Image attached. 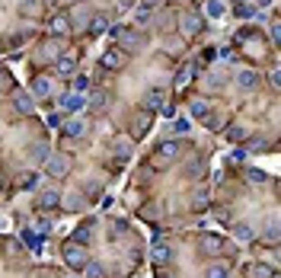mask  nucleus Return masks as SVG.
Wrapping results in <instances>:
<instances>
[{
  "instance_id": "obj_1",
  "label": "nucleus",
  "mask_w": 281,
  "mask_h": 278,
  "mask_svg": "<svg viewBox=\"0 0 281 278\" xmlns=\"http://www.w3.org/2000/svg\"><path fill=\"white\" fill-rule=\"evenodd\" d=\"M64 262H67L70 268H77V272H80V268H83L86 262H90V259H86V253H83V246H80V243H74V240H70L67 246H64Z\"/></svg>"
},
{
  "instance_id": "obj_2",
  "label": "nucleus",
  "mask_w": 281,
  "mask_h": 278,
  "mask_svg": "<svg viewBox=\"0 0 281 278\" xmlns=\"http://www.w3.org/2000/svg\"><path fill=\"white\" fill-rule=\"evenodd\" d=\"M45 170H48V176H67L70 173V157L67 154H55V157L45 160Z\"/></svg>"
},
{
  "instance_id": "obj_3",
  "label": "nucleus",
  "mask_w": 281,
  "mask_h": 278,
  "mask_svg": "<svg viewBox=\"0 0 281 278\" xmlns=\"http://www.w3.org/2000/svg\"><path fill=\"white\" fill-rule=\"evenodd\" d=\"M144 109L147 112H163L166 109V90H160V86H157V90H147L144 93Z\"/></svg>"
},
{
  "instance_id": "obj_4",
  "label": "nucleus",
  "mask_w": 281,
  "mask_h": 278,
  "mask_svg": "<svg viewBox=\"0 0 281 278\" xmlns=\"http://www.w3.org/2000/svg\"><path fill=\"white\" fill-rule=\"evenodd\" d=\"M86 106H90V102H86L83 93H74V90H70V93L61 96V109H64V112H83Z\"/></svg>"
},
{
  "instance_id": "obj_5",
  "label": "nucleus",
  "mask_w": 281,
  "mask_h": 278,
  "mask_svg": "<svg viewBox=\"0 0 281 278\" xmlns=\"http://www.w3.org/2000/svg\"><path fill=\"white\" fill-rule=\"evenodd\" d=\"M236 86L246 90V93L256 90V86H259V74H256V71H240V74H236Z\"/></svg>"
},
{
  "instance_id": "obj_6",
  "label": "nucleus",
  "mask_w": 281,
  "mask_h": 278,
  "mask_svg": "<svg viewBox=\"0 0 281 278\" xmlns=\"http://www.w3.org/2000/svg\"><path fill=\"white\" fill-rule=\"evenodd\" d=\"M86 131H90V125H86L83 118H70L67 125H64V134H67V137H83Z\"/></svg>"
},
{
  "instance_id": "obj_7",
  "label": "nucleus",
  "mask_w": 281,
  "mask_h": 278,
  "mask_svg": "<svg viewBox=\"0 0 281 278\" xmlns=\"http://www.w3.org/2000/svg\"><path fill=\"white\" fill-rule=\"evenodd\" d=\"M29 90H32V96H39V99H45V96H51V80H48V77H35V80H32V86H29Z\"/></svg>"
},
{
  "instance_id": "obj_8",
  "label": "nucleus",
  "mask_w": 281,
  "mask_h": 278,
  "mask_svg": "<svg viewBox=\"0 0 281 278\" xmlns=\"http://www.w3.org/2000/svg\"><path fill=\"white\" fill-rule=\"evenodd\" d=\"M198 29H201V16L198 13H186V16H182V32H186V36H195Z\"/></svg>"
},
{
  "instance_id": "obj_9",
  "label": "nucleus",
  "mask_w": 281,
  "mask_h": 278,
  "mask_svg": "<svg viewBox=\"0 0 281 278\" xmlns=\"http://www.w3.org/2000/svg\"><path fill=\"white\" fill-rule=\"evenodd\" d=\"M176 154H179V144H176V141H163L160 144V163L176 160Z\"/></svg>"
},
{
  "instance_id": "obj_10",
  "label": "nucleus",
  "mask_w": 281,
  "mask_h": 278,
  "mask_svg": "<svg viewBox=\"0 0 281 278\" xmlns=\"http://www.w3.org/2000/svg\"><path fill=\"white\" fill-rule=\"evenodd\" d=\"M189 131H192V121H189V115H179V118H176L173 125H170V134H189Z\"/></svg>"
},
{
  "instance_id": "obj_11",
  "label": "nucleus",
  "mask_w": 281,
  "mask_h": 278,
  "mask_svg": "<svg viewBox=\"0 0 281 278\" xmlns=\"http://www.w3.org/2000/svg\"><path fill=\"white\" fill-rule=\"evenodd\" d=\"M205 13L211 16V20H221V16L227 13V7L221 4V0H208V7H205Z\"/></svg>"
},
{
  "instance_id": "obj_12",
  "label": "nucleus",
  "mask_w": 281,
  "mask_h": 278,
  "mask_svg": "<svg viewBox=\"0 0 281 278\" xmlns=\"http://www.w3.org/2000/svg\"><path fill=\"white\" fill-rule=\"evenodd\" d=\"M102 67H105V71L121 67V55H118V51H105V55H102Z\"/></svg>"
},
{
  "instance_id": "obj_13",
  "label": "nucleus",
  "mask_w": 281,
  "mask_h": 278,
  "mask_svg": "<svg viewBox=\"0 0 281 278\" xmlns=\"http://www.w3.org/2000/svg\"><path fill=\"white\" fill-rule=\"evenodd\" d=\"M233 233H236V240H243V243H249L252 237H256V233H252V227H249V224H233Z\"/></svg>"
},
{
  "instance_id": "obj_14",
  "label": "nucleus",
  "mask_w": 281,
  "mask_h": 278,
  "mask_svg": "<svg viewBox=\"0 0 281 278\" xmlns=\"http://www.w3.org/2000/svg\"><path fill=\"white\" fill-rule=\"evenodd\" d=\"M16 109H20L23 115H32V99H29V93H16Z\"/></svg>"
},
{
  "instance_id": "obj_15",
  "label": "nucleus",
  "mask_w": 281,
  "mask_h": 278,
  "mask_svg": "<svg viewBox=\"0 0 281 278\" xmlns=\"http://www.w3.org/2000/svg\"><path fill=\"white\" fill-rule=\"evenodd\" d=\"M192 71H195V67H192V64H186L179 74H176V80H173V83H176V90H182V86H186V83L192 80Z\"/></svg>"
},
{
  "instance_id": "obj_16",
  "label": "nucleus",
  "mask_w": 281,
  "mask_h": 278,
  "mask_svg": "<svg viewBox=\"0 0 281 278\" xmlns=\"http://www.w3.org/2000/svg\"><path fill=\"white\" fill-rule=\"evenodd\" d=\"M58 198H61V195H58V189H48V192H42L39 205H42V208H55V205H58Z\"/></svg>"
},
{
  "instance_id": "obj_17",
  "label": "nucleus",
  "mask_w": 281,
  "mask_h": 278,
  "mask_svg": "<svg viewBox=\"0 0 281 278\" xmlns=\"http://www.w3.org/2000/svg\"><path fill=\"white\" fill-rule=\"evenodd\" d=\"M74 71H77V64H74L70 58H61V61H58V74H61V77H74Z\"/></svg>"
},
{
  "instance_id": "obj_18",
  "label": "nucleus",
  "mask_w": 281,
  "mask_h": 278,
  "mask_svg": "<svg viewBox=\"0 0 281 278\" xmlns=\"http://www.w3.org/2000/svg\"><path fill=\"white\" fill-rule=\"evenodd\" d=\"M151 256H154V262H160V265H163V262H166V259H170V246H166V243H157V246H154V253H151Z\"/></svg>"
},
{
  "instance_id": "obj_19",
  "label": "nucleus",
  "mask_w": 281,
  "mask_h": 278,
  "mask_svg": "<svg viewBox=\"0 0 281 278\" xmlns=\"http://www.w3.org/2000/svg\"><path fill=\"white\" fill-rule=\"evenodd\" d=\"M189 112H192L195 118H205V115H208V102H205V99H192Z\"/></svg>"
},
{
  "instance_id": "obj_20",
  "label": "nucleus",
  "mask_w": 281,
  "mask_h": 278,
  "mask_svg": "<svg viewBox=\"0 0 281 278\" xmlns=\"http://www.w3.org/2000/svg\"><path fill=\"white\" fill-rule=\"evenodd\" d=\"M105 29H109V20H105V16H99V13L90 16V32H105Z\"/></svg>"
},
{
  "instance_id": "obj_21",
  "label": "nucleus",
  "mask_w": 281,
  "mask_h": 278,
  "mask_svg": "<svg viewBox=\"0 0 281 278\" xmlns=\"http://www.w3.org/2000/svg\"><path fill=\"white\" fill-rule=\"evenodd\" d=\"M144 36H140V32H125V48H140L144 45Z\"/></svg>"
},
{
  "instance_id": "obj_22",
  "label": "nucleus",
  "mask_w": 281,
  "mask_h": 278,
  "mask_svg": "<svg viewBox=\"0 0 281 278\" xmlns=\"http://www.w3.org/2000/svg\"><path fill=\"white\" fill-rule=\"evenodd\" d=\"M90 90V77L86 74H74V93H86Z\"/></svg>"
},
{
  "instance_id": "obj_23",
  "label": "nucleus",
  "mask_w": 281,
  "mask_h": 278,
  "mask_svg": "<svg viewBox=\"0 0 281 278\" xmlns=\"http://www.w3.org/2000/svg\"><path fill=\"white\" fill-rule=\"evenodd\" d=\"M90 237H93L90 227H77V230H74V243H80V246H86V243H90Z\"/></svg>"
},
{
  "instance_id": "obj_24",
  "label": "nucleus",
  "mask_w": 281,
  "mask_h": 278,
  "mask_svg": "<svg viewBox=\"0 0 281 278\" xmlns=\"http://www.w3.org/2000/svg\"><path fill=\"white\" fill-rule=\"evenodd\" d=\"M51 32H55V36H64L67 32V16H55V20H51Z\"/></svg>"
},
{
  "instance_id": "obj_25",
  "label": "nucleus",
  "mask_w": 281,
  "mask_h": 278,
  "mask_svg": "<svg viewBox=\"0 0 281 278\" xmlns=\"http://www.w3.org/2000/svg\"><path fill=\"white\" fill-rule=\"evenodd\" d=\"M39 186H42V176H35V173H26V179H23V189H29V192H35Z\"/></svg>"
},
{
  "instance_id": "obj_26",
  "label": "nucleus",
  "mask_w": 281,
  "mask_h": 278,
  "mask_svg": "<svg viewBox=\"0 0 281 278\" xmlns=\"http://www.w3.org/2000/svg\"><path fill=\"white\" fill-rule=\"evenodd\" d=\"M48 157H51V154H48V147H45V144H39V147H32V160H35V163H45Z\"/></svg>"
},
{
  "instance_id": "obj_27",
  "label": "nucleus",
  "mask_w": 281,
  "mask_h": 278,
  "mask_svg": "<svg viewBox=\"0 0 281 278\" xmlns=\"http://www.w3.org/2000/svg\"><path fill=\"white\" fill-rule=\"evenodd\" d=\"M83 272H86V278H102V265L99 262H86Z\"/></svg>"
},
{
  "instance_id": "obj_28",
  "label": "nucleus",
  "mask_w": 281,
  "mask_h": 278,
  "mask_svg": "<svg viewBox=\"0 0 281 278\" xmlns=\"http://www.w3.org/2000/svg\"><path fill=\"white\" fill-rule=\"evenodd\" d=\"M246 179H249L252 186H262V182H265L268 176H265V173H262V170H249V173H246Z\"/></svg>"
},
{
  "instance_id": "obj_29",
  "label": "nucleus",
  "mask_w": 281,
  "mask_h": 278,
  "mask_svg": "<svg viewBox=\"0 0 281 278\" xmlns=\"http://www.w3.org/2000/svg\"><path fill=\"white\" fill-rule=\"evenodd\" d=\"M230 272H227V265H211L208 268V278H227Z\"/></svg>"
},
{
  "instance_id": "obj_30",
  "label": "nucleus",
  "mask_w": 281,
  "mask_h": 278,
  "mask_svg": "<svg viewBox=\"0 0 281 278\" xmlns=\"http://www.w3.org/2000/svg\"><path fill=\"white\" fill-rule=\"evenodd\" d=\"M134 20H137V26H147V20H151V10H147V7H140V10L134 13Z\"/></svg>"
},
{
  "instance_id": "obj_31",
  "label": "nucleus",
  "mask_w": 281,
  "mask_h": 278,
  "mask_svg": "<svg viewBox=\"0 0 281 278\" xmlns=\"http://www.w3.org/2000/svg\"><path fill=\"white\" fill-rule=\"evenodd\" d=\"M265 237H268V240H275V237H278V221H275V218L268 221V230H265Z\"/></svg>"
},
{
  "instance_id": "obj_32",
  "label": "nucleus",
  "mask_w": 281,
  "mask_h": 278,
  "mask_svg": "<svg viewBox=\"0 0 281 278\" xmlns=\"http://www.w3.org/2000/svg\"><path fill=\"white\" fill-rule=\"evenodd\" d=\"M256 278H275V275H271L268 265H256Z\"/></svg>"
},
{
  "instance_id": "obj_33",
  "label": "nucleus",
  "mask_w": 281,
  "mask_h": 278,
  "mask_svg": "<svg viewBox=\"0 0 281 278\" xmlns=\"http://www.w3.org/2000/svg\"><path fill=\"white\" fill-rule=\"evenodd\" d=\"M90 16H93L90 10H77V13H74V20H77V23H80V26H83L86 20H90Z\"/></svg>"
},
{
  "instance_id": "obj_34",
  "label": "nucleus",
  "mask_w": 281,
  "mask_h": 278,
  "mask_svg": "<svg viewBox=\"0 0 281 278\" xmlns=\"http://www.w3.org/2000/svg\"><path fill=\"white\" fill-rule=\"evenodd\" d=\"M268 32H271V39H275V42L281 39V26H278V23H271V26H268Z\"/></svg>"
},
{
  "instance_id": "obj_35",
  "label": "nucleus",
  "mask_w": 281,
  "mask_h": 278,
  "mask_svg": "<svg viewBox=\"0 0 281 278\" xmlns=\"http://www.w3.org/2000/svg\"><path fill=\"white\" fill-rule=\"evenodd\" d=\"M26 243H29V246H39V233H29V230H26Z\"/></svg>"
},
{
  "instance_id": "obj_36",
  "label": "nucleus",
  "mask_w": 281,
  "mask_h": 278,
  "mask_svg": "<svg viewBox=\"0 0 281 278\" xmlns=\"http://www.w3.org/2000/svg\"><path fill=\"white\" fill-rule=\"evenodd\" d=\"M246 131H243V128H230V141H240V137H243Z\"/></svg>"
},
{
  "instance_id": "obj_37",
  "label": "nucleus",
  "mask_w": 281,
  "mask_h": 278,
  "mask_svg": "<svg viewBox=\"0 0 281 278\" xmlns=\"http://www.w3.org/2000/svg\"><path fill=\"white\" fill-rule=\"evenodd\" d=\"M48 125H51V128L61 125V115H58V112H51V115H48Z\"/></svg>"
},
{
  "instance_id": "obj_38",
  "label": "nucleus",
  "mask_w": 281,
  "mask_h": 278,
  "mask_svg": "<svg viewBox=\"0 0 281 278\" xmlns=\"http://www.w3.org/2000/svg\"><path fill=\"white\" fill-rule=\"evenodd\" d=\"M51 230V221H39V233H48Z\"/></svg>"
},
{
  "instance_id": "obj_39",
  "label": "nucleus",
  "mask_w": 281,
  "mask_h": 278,
  "mask_svg": "<svg viewBox=\"0 0 281 278\" xmlns=\"http://www.w3.org/2000/svg\"><path fill=\"white\" fill-rule=\"evenodd\" d=\"M256 4H259V7H268V4H271V0H256Z\"/></svg>"
},
{
  "instance_id": "obj_40",
  "label": "nucleus",
  "mask_w": 281,
  "mask_h": 278,
  "mask_svg": "<svg viewBox=\"0 0 281 278\" xmlns=\"http://www.w3.org/2000/svg\"><path fill=\"white\" fill-rule=\"evenodd\" d=\"M70 4H77V0H70Z\"/></svg>"
}]
</instances>
